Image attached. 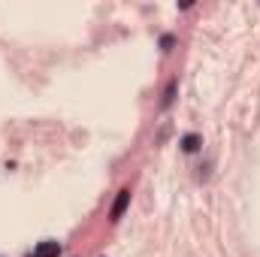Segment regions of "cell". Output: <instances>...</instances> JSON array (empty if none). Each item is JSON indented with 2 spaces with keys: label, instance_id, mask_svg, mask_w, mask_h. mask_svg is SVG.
I'll return each instance as SVG.
<instances>
[{
  "label": "cell",
  "instance_id": "cell-1",
  "mask_svg": "<svg viewBox=\"0 0 260 257\" xmlns=\"http://www.w3.org/2000/svg\"><path fill=\"white\" fill-rule=\"evenodd\" d=\"M130 206V188H121L118 197H115V203H112V209H109V221H121V215L127 212Z\"/></svg>",
  "mask_w": 260,
  "mask_h": 257
},
{
  "label": "cell",
  "instance_id": "cell-2",
  "mask_svg": "<svg viewBox=\"0 0 260 257\" xmlns=\"http://www.w3.org/2000/svg\"><path fill=\"white\" fill-rule=\"evenodd\" d=\"M179 145H182V151H188V154H194L197 148L203 145V136H200V133H185V136L179 139Z\"/></svg>",
  "mask_w": 260,
  "mask_h": 257
},
{
  "label": "cell",
  "instance_id": "cell-3",
  "mask_svg": "<svg viewBox=\"0 0 260 257\" xmlns=\"http://www.w3.org/2000/svg\"><path fill=\"white\" fill-rule=\"evenodd\" d=\"M37 257H61V242H52V239L40 242L37 245Z\"/></svg>",
  "mask_w": 260,
  "mask_h": 257
},
{
  "label": "cell",
  "instance_id": "cell-4",
  "mask_svg": "<svg viewBox=\"0 0 260 257\" xmlns=\"http://www.w3.org/2000/svg\"><path fill=\"white\" fill-rule=\"evenodd\" d=\"M176 88H179V82L173 79V82L167 85V91H164V100H160V106H164V109H170V106H173V100H176Z\"/></svg>",
  "mask_w": 260,
  "mask_h": 257
},
{
  "label": "cell",
  "instance_id": "cell-5",
  "mask_svg": "<svg viewBox=\"0 0 260 257\" xmlns=\"http://www.w3.org/2000/svg\"><path fill=\"white\" fill-rule=\"evenodd\" d=\"M173 46H176V37H173V34H164V37H160V49H164V52H173Z\"/></svg>",
  "mask_w": 260,
  "mask_h": 257
},
{
  "label": "cell",
  "instance_id": "cell-6",
  "mask_svg": "<svg viewBox=\"0 0 260 257\" xmlns=\"http://www.w3.org/2000/svg\"><path fill=\"white\" fill-rule=\"evenodd\" d=\"M34 257H37V254H34Z\"/></svg>",
  "mask_w": 260,
  "mask_h": 257
}]
</instances>
